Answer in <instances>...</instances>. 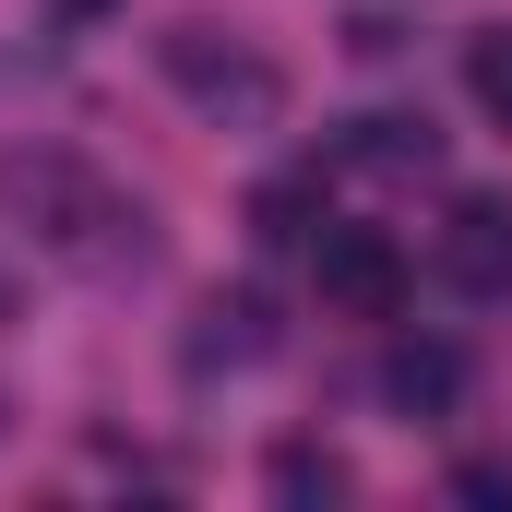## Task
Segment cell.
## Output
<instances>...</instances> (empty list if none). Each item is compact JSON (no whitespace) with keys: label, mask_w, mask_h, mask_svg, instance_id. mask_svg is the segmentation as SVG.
I'll return each instance as SVG.
<instances>
[{"label":"cell","mask_w":512,"mask_h":512,"mask_svg":"<svg viewBox=\"0 0 512 512\" xmlns=\"http://www.w3.org/2000/svg\"><path fill=\"white\" fill-rule=\"evenodd\" d=\"M0 215H24L12 239H36V251H60V262H96V274H120V262L155 251L143 215H131L96 167H72V155H12L0 167Z\"/></svg>","instance_id":"obj_1"},{"label":"cell","mask_w":512,"mask_h":512,"mask_svg":"<svg viewBox=\"0 0 512 512\" xmlns=\"http://www.w3.org/2000/svg\"><path fill=\"white\" fill-rule=\"evenodd\" d=\"M167 84H179L203 120H227V131H274L286 120V72H274L262 48H239V36H215V24H179V36H167Z\"/></svg>","instance_id":"obj_2"},{"label":"cell","mask_w":512,"mask_h":512,"mask_svg":"<svg viewBox=\"0 0 512 512\" xmlns=\"http://www.w3.org/2000/svg\"><path fill=\"white\" fill-rule=\"evenodd\" d=\"M310 274H322V310H346V322H393L405 310V251H393V227H334L322 215V239H310Z\"/></svg>","instance_id":"obj_3"},{"label":"cell","mask_w":512,"mask_h":512,"mask_svg":"<svg viewBox=\"0 0 512 512\" xmlns=\"http://www.w3.org/2000/svg\"><path fill=\"white\" fill-rule=\"evenodd\" d=\"M441 286L453 298H512V203L501 191H465L441 215Z\"/></svg>","instance_id":"obj_4"},{"label":"cell","mask_w":512,"mask_h":512,"mask_svg":"<svg viewBox=\"0 0 512 512\" xmlns=\"http://www.w3.org/2000/svg\"><path fill=\"white\" fill-rule=\"evenodd\" d=\"M382 393L405 417H453V405H465V346H453V334H405L382 358Z\"/></svg>","instance_id":"obj_5"},{"label":"cell","mask_w":512,"mask_h":512,"mask_svg":"<svg viewBox=\"0 0 512 512\" xmlns=\"http://www.w3.org/2000/svg\"><path fill=\"white\" fill-rule=\"evenodd\" d=\"M251 358H274V310H262V298H203L191 370H251Z\"/></svg>","instance_id":"obj_6"},{"label":"cell","mask_w":512,"mask_h":512,"mask_svg":"<svg viewBox=\"0 0 512 512\" xmlns=\"http://www.w3.org/2000/svg\"><path fill=\"white\" fill-rule=\"evenodd\" d=\"M346 167H382V179H429V167H441V131H429V120H358Z\"/></svg>","instance_id":"obj_7"},{"label":"cell","mask_w":512,"mask_h":512,"mask_svg":"<svg viewBox=\"0 0 512 512\" xmlns=\"http://www.w3.org/2000/svg\"><path fill=\"white\" fill-rule=\"evenodd\" d=\"M274 501H346V453H322V441H274Z\"/></svg>","instance_id":"obj_8"},{"label":"cell","mask_w":512,"mask_h":512,"mask_svg":"<svg viewBox=\"0 0 512 512\" xmlns=\"http://www.w3.org/2000/svg\"><path fill=\"white\" fill-rule=\"evenodd\" d=\"M465 96H477V108L512 131V24H489V36L465 48Z\"/></svg>","instance_id":"obj_9"},{"label":"cell","mask_w":512,"mask_h":512,"mask_svg":"<svg viewBox=\"0 0 512 512\" xmlns=\"http://www.w3.org/2000/svg\"><path fill=\"white\" fill-rule=\"evenodd\" d=\"M251 227L262 239H322V179H274V191L251 203Z\"/></svg>","instance_id":"obj_10"},{"label":"cell","mask_w":512,"mask_h":512,"mask_svg":"<svg viewBox=\"0 0 512 512\" xmlns=\"http://www.w3.org/2000/svg\"><path fill=\"white\" fill-rule=\"evenodd\" d=\"M72 12H96V0H72Z\"/></svg>","instance_id":"obj_11"}]
</instances>
